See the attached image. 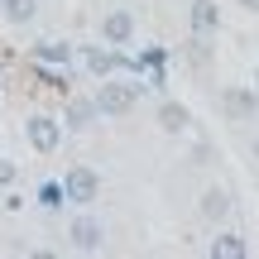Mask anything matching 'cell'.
Instances as JSON below:
<instances>
[{"label": "cell", "mask_w": 259, "mask_h": 259, "mask_svg": "<svg viewBox=\"0 0 259 259\" xmlns=\"http://www.w3.org/2000/svg\"><path fill=\"white\" fill-rule=\"evenodd\" d=\"M82 63H87V72H92V77H111L115 67H120V53H115V48H87Z\"/></svg>", "instance_id": "9"}, {"label": "cell", "mask_w": 259, "mask_h": 259, "mask_svg": "<svg viewBox=\"0 0 259 259\" xmlns=\"http://www.w3.org/2000/svg\"><path fill=\"white\" fill-rule=\"evenodd\" d=\"M202 216L206 221H226L231 216V192L226 187H206L202 192Z\"/></svg>", "instance_id": "13"}, {"label": "cell", "mask_w": 259, "mask_h": 259, "mask_svg": "<svg viewBox=\"0 0 259 259\" xmlns=\"http://www.w3.org/2000/svg\"><path fill=\"white\" fill-rule=\"evenodd\" d=\"M101 38H106L111 48L130 44V38H135V15H130V10H111V15L101 19Z\"/></svg>", "instance_id": "5"}, {"label": "cell", "mask_w": 259, "mask_h": 259, "mask_svg": "<svg viewBox=\"0 0 259 259\" xmlns=\"http://www.w3.org/2000/svg\"><path fill=\"white\" fill-rule=\"evenodd\" d=\"M187 120H192V115H187V106H178V101H163V106H158V125H163L168 135H183Z\"/></svg>", "instance_id": "14"}, {"label": "cell", "mask_w": 259, "mask_h": 259, "mask_svg": "<svg viewBox=\"0 0 259 259\" xmlns=\"http://www.w3.org/2000/svg\"><path fill=\"white\" fill-rule=\"evenodd\" d=\"M0 15H5V24L24 29V24H34V15H38V0H0Z\"/></svg>", "instance_id": "10"}, {"label": "cell", "mask_w": 259, "mask_h": 259, "mask_svg": "<svg viewBox=\"0 0 259 259\" xmlns=\"http://www.w3.org/2000/svg\"><path fill=\"white\" fill-rule=\"evenodd\" d=\"M38 206L58 211V206H63V183H44V187H38Z\"/></svg>", "instance_id": "15"}, {"label": "cell", "mask_w": 259, "mask_h": 259, "mask_svg": "<svg viewBox=\"0 0 259 259\" xmlns=\"http://www.w3.org/2000/svg\"><path fill=\"white\" fill-rule=\"evenodd\" d=\"M96 120H101V111H96L92 96H72L67 111H63V130H92Z\"/></svg>", "instance_id": "6"}, {"label": "cell", "mask_w": 259, "mask_h": 259, "mask_svg": "<svg viewBox=\"0 0 259 259\" xmlns=\"http://www.w3.org/2000/svg\"><path fill=\"white\" fill-rule=\"evenodd\" d=\"M0 87H5V77H0Z\"/></svg>", "instance_id": "20"}, {"label": "cell", "mask_w": 259, "mask_h": 259, "mask_svg": "<svg viewBox=\"0 0 259 259\" xmlns=\"http://www.w3.org/2000/svg\"><path fill=\"white\" fill-rule=\"evenodd\" d=\"M24 135H29V144H34V154H58V144H63V120H53V115H29Z\"/></svg>", "instance_id": "4"}, {"label": "cell", "mask_w": 259, "mask_h": 259, "mask_svg": "<svg viewBox=\"0 0 259 259\" xmlns=\"http://www.w3.org/2000/svg\"><path fill=\"white\" fill-rule=\"evenodd\" d=\"M34 63L38 67H67V63H72V44H53V38H44V44H34Z\"/></svg>", "instance_id": "8"}, {"label": "cell", "mask_w": 259, "mask_h": 259, "mask_svg": "<svg viewBox=\"0 0 259 259\" xmlns=\"http://www.w3.org/2000/svg\"><path fill=\"white\" fill-rule=\"evenodd\" d=\"M15 178H19V163L0 154V187H15Z\"/></svg>", "instance_id": "16"}, {"label": "cell", "mask_w": 259, "mask_h": 259, "mask_svg": "<svg viewBox=\"0 0 259 259\" xmlns=\"http://www.w3.org/2000/svg\"><path fill=\"white\" fill-rule=\"evenodd\" d=\"M139 92H144V87H135V82H115V77H101V87H96V111L101 115H125L130 106L139 101Z\"/></svg>", "instance_id": "1"}, {"label": "cell", "mask_w": 259, "mask_h": 259, "mask_svg": "<svg viewBox=\"0 0 259 259\" xmlns=\"http://www.w3.org/2000/svg\"><path fill=\"white\" fill-rule=\"evenodd\" d=\"M187 19H192V29H197V34H211V29L221 24V10H216V0H192Z\"/></svg>", "instance_id": "12"}, {"label": "cell", "mask_w": 259, "mask_h": 259, "mask_svg": "<svg viewBox=\"0 0 259 259\" xmlns=\"http://www.w3.org/2000/svg\"><path fill=\"white\" fill-rule=\"evenodd\" d=\"M254 111H259V92L254 87H231V92H226V115H231V120H254Z\"/></svg>", "instance_id": "7"}, {"label": "cell", "mask_w": 259, "mask_h": 259, "mask_svg": "<svg viewBox=\"0 0 259 259\" xmlns=\"http://www.w3.org/2000/svg\"><path fill=\"white\" fill-rule=\"evenodd\" d=\"M206 254H211V259H245V254H250V245H245L235 231H221V235L211 240V250H206Z\"/></svg>", "instance_id": "11"}, {"label": "cell", "mask_w": 259, "mask_h": 259, "mask_svg": "<svg viewBox=\"0 0 259 259\" xmlns=\"http://www.w3.org/2000/svg\"><path fill=\"white\" fill-rule=\"evenodd\" d=\"M96 192H101V178H96V168L77 163V168H67V173H63V202L87 206V202H96Z\"/></svg>", "instance_id": "3"}, {"label": "cell", "mask_w": 259, "mask_h": 259, "mask_svg": "<svg viewBox=\"0 0 259 259\" xmlns=\"http://www.w3.org/2000/svg\"><path fill=\"white\" fill-rule=\"evenodd\" d=\"M254 92H259V77H254Z\"/></svg>", "instance_id": "19"}, {"label": "cell", "mask_w": 259, "mask_h": 259, "mask_svg": "<svg viewBox=\"0 0 259 259\" xmlns=\"http://www.w3.org/2000/svg\"><path fill=\"white\" fill-rule=\"evenodd\" d=\"M240 5H245V10H254V15H259V0H240Z\"/></svg>", "instance_id": "17"}, {"label": "cell", "mask_w": 259, "mask_h": 259, "mask_svg": "<svg viewBox=\"0 0 259 259\" xmlns=\"http://www.w3.org/2000/svg\"><path fill=\"white\" fill-rule=\"evenodd\" d=\"M67 245H72L77 254H101L106 250V226L96 221L92 211L72 216V226H67Z\"/></svg>", "instance_id": "2"}, {"label": "cell", "mask_w": 259, "mask_h": 259, "mask_svg": "<svg viewBox=\"0 0 259 259\" xmlns=\"http://www.w3.org/2000/svg\"><path fill=\"white\" fill-rule=\"evenodd\" d=\"M254 158H259V135H254Z\"/></svg>", "instance_id": "18"}]
</instances>
